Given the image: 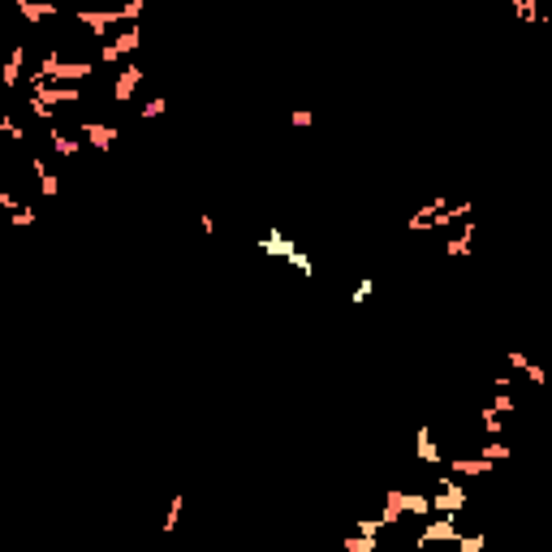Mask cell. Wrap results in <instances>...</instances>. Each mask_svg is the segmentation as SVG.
I'll list each match as a JSON object with an SVG mask.
<instances>
[{
    "label": "cell",
    "instance_id": "1",
    "mask_svg": "<svg viewBox=\"0 0 552 552\" xmlns=\"http://www.w3.org/2000/svg\"><path fill=\"white\" fill-rule=\"evenodd\" d=\"M458 518H462V514L431 518V522L423 526V535H419V548H427V544H458Z\"/></svg>",
    "mask_w": 552,
    "mask_h": 552
},
{
    "label": "cell",
    "instance_id": "2",
    "mask_svg": "<svg viewBox=\"0 0 552 552\" xmlns=\"http://www.w3.org/2000/svg\"><path fill=\"white\" fill-rule=\"evenodd\" d=\"M462 509H466V488L440 479V492L431 497V514H462Z\"/></svg>",
    "mask_w": 552,
    "mask_h": 552
},
{
    "label": "cell",
    "instance_id": "3",
    "mask_svg": "<svg viewBox=\"0 0 552 552\" xmlns=\"http://www.w3.org/2000/svg\"><path fill=\"white\" fill-rule=\"evenodd\" d=\"M134 48H138V26H130L126 35H117L112 44H104V65H117V61H121V56H130Z\"/></svg>",
    "mask_w": 552,
    "mask_h": 552
},
{
    "label": "cell",
    "instance_id": "4",
    "mask_svg": "<svg viewBox=\"0 0 552 552\" xmlns=\"http://www.w3.org/2000/svg\"><path fill=\"white\" fill-rule=\"evenodd\" d=\"M138 83H143V69H138L134 61L121 65V78H117V87H112V100H117V104H130V95H134Z\"/></svg>",
    "mask_w": 552,
    "mask_h": 552
},
{
    "label": "cell",
    "instance_id": "5",
    "mask_svg": "<svg viewBox=\"0 0 552 552\" xmlns=\"http://www.w3.org/2000/svg\"><path fill=\"white\" fill-rule=\"evenodd\" d=\"M78 134H87V143L100 147V151H108L112 138H117V130L112 126H100V121H83V126H78Z\"/></svg>",
    "mask_w": 552,
    "mask_h": 552
},
{
    "label": "cell",
    "instance_id": "6",
    "mask_svg": "<svg viewBox=\"0 0 552 552\" xmlns=\"http://www.w3.org/2000/svg\"><path fill=\"white\" fill-rule=\"evenodd\" d=\"M509 367H514V371H522V376H526L531 384H544V380H548V371H544L540 363H531L522 350H509Z\"/></svg>",
    "mask_w": 552,
    "mask_h": 552
},
{
    "label": "cell",
    "instance_id": "7",
    "mask_svg": "<svg viewBox=\"0 0 552 552\" xmlns=\"http://www.w3.org/2000/svg\"><path fill=\"white\" fill-rule=\"evenodd\" d=\"M414 458L419 462H440L445 453L436 449V440H431V427H419V436H414Z\"/></svg>",
    "mask_w": 552,
    "mask_h": 552
},
{
    "label": "cell",
    "instance_id": "8",
    "mask_svg": "<svg viewBox=\"0 0 552 552\" xmlns=\"http://www.w3.org/2000/svg\"><path fill=\"white\" fill-rule=\"evenodd\" d=\"M449 470L453 475H488L492 462L488 458H449Z\"/></svg>",
    "mask_w": 552,
    "mask_h": 552
},
{
    "label": "cell",
    "instance_id": "9",
    "mask_svg": "<svg viewBox=\"0 0 552 552\" xmlns=\"http://www.w3.org/2000/svg\"><path fill=\"white\" fill-rule=\"evenodd\" d=\"M293 250H298V246H293V242L285 238V233H281V229H272V233H268V238H264V255H276V259H289V255H293Z\"/></svg>",
    "mask_w": 552,
    "mask_h": 552
},
{
    "label": "cell",
    "instance_id": "10",
    "mask_svg": "<svg viewBox=\"0 0 552 552\" xmlns=\"http://www.w3.org/2000/svg\"><path fill=\"white\" fill-rule=\"evenodd\" d=\"M52 151H56V155H78V151H83V143H78V138H69L65 130H52Z\"/></svg>",
    "mask_w": 552,
    "mask_h": 552
},
{
    "label": "cell",
    "instance_id": "11",
    "mask_svg": "<svg viewBox=\"0 0 552 552\" xmlns=\"http://www.w3.org/2000/svg\"><path fill=\"white\" fill-rule=\"evenodd\" d=\"M470 246H475V225H466L458 238L449 242V255H470Z\"/></svg>",
    "mask_w": 552,
    "mask_h": 552
},
{
    "label": "cell",
    "instance_id": "12",
    "mask_svg": "<svg viewBox=\"0 0 552 552\" xmlns=\"http://www.w3.org/2000/svg\"><path fill=\"white\" fill-rule=\"evenodd\" d=\"M22 56H26L22 48H17V52L9 56V65H5V74H0V78H5V87H13V83H17V78H22Z\"/></svg>",
    "mask_w": 552,
    "mask_h": 552
},
{
    "label": "cell",
    "instance_id": "13",
    "mask_svg": "<svg viewBox=\"0 0 552 552\" xmlns=\"http://www.w3.org/2000/svg\"><path fill=\"white\" fill-rule=\"evenodd\" d=\"M479 458H488V462H505V458H509V445H501V440H488V445L479 449Z\"/></svg>",
    "mask_w": 552,
    "mask_h": 552
},
{
    "label": "cell",
    "instance_id": "14",
    "mask_svg": "<svg viewBox=\"0 0 552 552\" xmlns=\"http://www.w3.org/2000/svg\"><path fill=\"white\" fill-rule=\"evenodd\" d=\"M514 9L522 22H540V0H514Z\"/></svg>",
    "mask_w": 552,
    "mask_h": 552
},
{
    "label": "cell",
    "instance_id": "15",
    "mask_svg": "<svg viewBox=\"0 0 552 552\" xmlns=\"http://www.w3.org/2000/svg\"><path fill=\"white\" fill-rule=\"evenodd\" d=\"M182 505H186V497H173V505H169V518H164V531H173V526H177V518H182Z\"/></svg>",
    "mask_w": 552,
    "mask_h": 552
},
{
    "label": "cell",
    "instance_id": "16",
    "mask_svg": "<svg viewBox=\"0 0 552 552\" xmlns=\"http://www.w3.org/2000/svg\"><path fill=\"white\" fill-rule=\"evenodd\" d=\"M164 108H169V100H160V95H155V100H147V104H143V117L151 121V117H160Z\"/></svg>",
    "mask_w": 552,
    "mask_h": 552
},
{
    "label": "cell",
    "instance_id": "17",
    "mask_svg": "<svg viewBox=\"0 0 552 552\" xmlns=\"http://www.w3.org/2000/svg\"><path fill=\"white\" fill-rule=\"evenodd\" d=\"M285 264H293V268H298L302 276H311V259H307V255H302V250H293V255H289V259H285Z\"/></svg>",
    "mask_w": 552,
    "mask_h": 552
},
{
    "label": "cell",
    "instance_id": "18",
    "mask_svg": "<svg viewBox=\"0 0 552 552\" xmlns=\"http://www.w3.org/2000/svg\"><path fill=\"white\" fill-rule=\"evenodd\" d=\"M371 289H376V281H371V276H367V281H359V289H354V302H367Z\"/></svg>",
    "mask_w": 552,
    "mask_h": 552
},
{
    "label": "cell",
    "instance_id": "19",
    "mask_svg": "<svg viewBox=\"0 0 552 552\" xmlns=\"http://www.w3.org/2000/svg\"><path fill=\"white\" fill-rule=\"evenodd\" d=\"M458 548H462V552H479V548H483V535H466V540L458 535Z\"/></svg>",
    "mask_w": 552,
    "mask_h": 552
},
{
    "label": "cell",
    "instance_id": "20",
    "mask_svg": "<svg viewBox=\"0 0 552 552\" xmlns=\"http://www.w3.org/2000/svg\"><path fill=\"white\" fill-rule=\"evenodd\" d=\"M492 410H497V414H514L518 402H514V397H497V402H492Z\"/></svg>",
    "mask_w": 552,
    "mask_h": 552
}]
</instances>
